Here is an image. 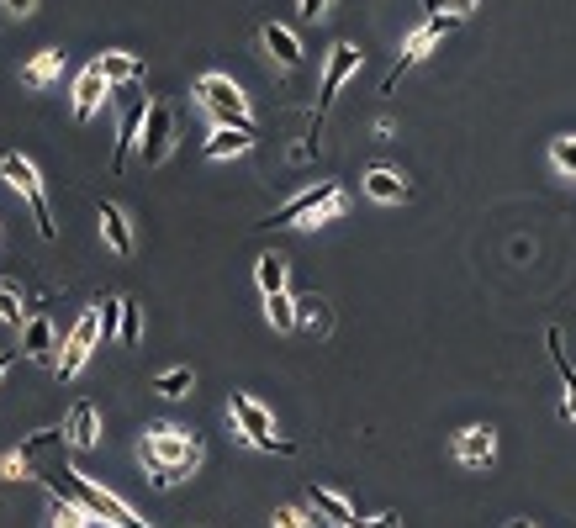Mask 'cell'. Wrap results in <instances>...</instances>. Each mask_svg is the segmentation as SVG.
Listing matches in <instances>:
<instances>
[{"label": "cell", "mask_w": 576, "mask_h": 528, "mask_svg": "<svg viewBox=\"0 0 576 528\" xmlns=\"http://www.w3.org/2000/svg\"><path fill=\"white\" fill-rule=\"evenodd\" d=\"M302 323H318V296L296 301V328H302Z\"/></svg>", "instance_id": "37"}, {"label": "cell", "mask_w": 576, "mask_h": 528, "mask_svg": "<svg viewBox=\"0 0 576 528\" xmlns=\"http://www.w3.org/2000/svg\"><path fill=\"white\" fill-rule=\"evenodd\" d=\"M0 323L22 333L27 328V307H22V291L11 286V280H0Z\"/></svg>", "instance_id": "25"}, {"label": "cell", "mask_w": 576, "mask_h": 528, "mask_svg": "<svg viewBox=\"0 0 576 528\" xmlns=\"http://www.w3.org/2000/svg\"><path fill=\"white\" fill-rule=\"evenodd\" d=\"M0 476H6V481H22V476H27V460L16 455V449H11V455L0 460Z\"/></svg>", "instance_id": "36"}, {"label": "cell", "mask_w": 576, "mask_h": 528, "mask_svg": "<svg viewBox=\"0 0 576 528\" xmlns=\"http://www.w3.org/2000/svg\"><path fill=\"white\" fill-rule=\"evenodd\" d=\"M476 6H481V0H423V11H429V16H466Z\"/></svg>", "instance_id": "33"}, {"label": "cell", "mask_w": 576, "mask_h": 528, "mask_svg": "<svg viewBox=\"0 0 576 528\" xmlns=\"http://www.w3.org/2000/svg\"><path fill=\"white\" fill-rule=\"evenodd\" d=\"M545 344H550V360H555V370H561V386H566V402H561V412L576 423V365L566 360V349H561V333H545Z\"/></svg>", "instance_id": "19"}, {"label": "cell", "mask_w": 576, "mask_h": 528, "mask_svg": "<svg viewBox=\"0 0 576 528\" xmlns=\"http://www.w3.org/2000/svg\"><path fill=\"white\" fill-rule=\"evenodd\" d=\"M355 69H360V48L355 43H339V48L328 53V64H323V96H318V122H323V111L333 106V96L344 90V80Z\"/></svg>", "instance_id": "9"}, {"label": "cell", "mask_w": 576, "mask_h": 528, "mask_svg": "<svg viewBox=\"0 0 576 528\" xmlns=\"http://www.w3.org/2000/svg\"><path fill=\"white\" fill-rule=\"evenodd\" d=\"M117 338H122V344H138V338H143V307H138V301H127V296H122V328H117Z\"/></svg>", "instance_id": "29"}, {"label": "cell", "mask_w": 576, "mask_h": 528, "mask_svg": "<svg viewBox=\"0 0 576 528\" xmlns=\"http://www.w3.org/2000/svg\"><path fill=\"white\" fill-rule=\"evenodd\" d=\"M48 523H53V528H90V513H85V507L74 502V497H59V492H53Z\"/></svg>", "instance_id": "24"}, {"label": "cell", "mask_w": 576, "mask_h": 528, "mask_svg": "<svg viewBox=\"0 0 576 528\" xmlns=\"http://www.w3.org/2000/svg\"><path fill=\"white\" fill-rule=\"evenodd\" d=\"M154 391H159V396H170V402H175V396H185V391H191V370H185V365L164 370L159 381H154Z\"/></svg>", "instance_id": "30"}, {"label": "cell", "mask_w": 576, "mask_h": 528, "mask_svg": "<svg viewBox=\"0 0 576 528\" xmlns=\"http://www.w3.org/2000/svg\"><path fill=\"white\" fill-rule=\"evenodd\" d=\"M550 164L561 169V175L576 180V138H555V143H550Z\"/></svg>", "instance_id": "32"}, {"label": "cell", "mask_w": 576, "mask_h": 528, "mask_svg": "<svg viewBox=\"0 0 576 528\" xmlns=\"http://www.w3.org/2000/svg\"><path fill=\"white\" fill-rule=\"evenodd\" d=\"M64 69V53L59 48H43V53H37V59H27V69H22V85H32V90H43L48 80H53V74H59Z\"/></svg>", "instance_id": "22"}, {"label": "cell", "mask_w": 576, "mask_h": 528, "mask_svg": "<svg viewBox=\"0 0 576 528\" xmlns=\"http://www.w3.org/2000/svg\"><path fill=\"white\" fill-rule=\"evenodd\" d=\"M96 312H101V344H111L117 328H122V296H101Z\"/></svg>", "instance_id": "28"}, {"label": "cell", "mask_w": 576, "mask_h": 528, "mask_svg": "<svg viewBox=\"0 0 576 528\" xmlns=\"http://www.w3.org/2000/svg\"><path fill=\"white\" fill-rule=\"evenodd\" d=\"M254 280H259V291H265V296L286 291V259H281V254H259V264H254Z\"/></svg>", "instance_id": "23"}, {"label": "cell", "mask_w": 576, "mask_h": 528, "mask_svg": "<svg viewBox=\"0 0 576 528\" xmlns=\"http://www.w3.org/2000/svg\"><path fill=\"white\" fill-rule=\"evenodd\" d=\"M6 11H11V16H32L37 0H6Z\"/></svg>", "instance_id": "40"}, {"label": "cell", "mask_w": 576, "mask_h": 528, "mask_svg": "<svg viewBox=\"0 0 576 528\" xmlns=\"http://www.w3.org/2000/svg\"><path fill=\"white\" fill-rule=\"evenodd\" d=\"M275 528H312V518L302 507H281V513H275Z\"/></svg>", "instance_id": "35"}, {"label": "cell", "mask_w": 576, "mask_h": 528, "mask_svg": "<svg viewBox=\"0 0 576 528\" xmlns=\"http://www.w3.org/2000/svg\"><path fill=\"white\" fill-rule=\"evenodd\" d=\"M122 90V127H117V154H111V169L122 175V164L138 154V138H143V122H148V101H133V85H117Z\"/></svg>", "instance_id": "8"}, {"label": "cell", "mask_w": 576, "mask_h": 528, "mask_svg": "<svg viewBox=\"0 0 576 528\" xmlns=\"http://www.w3.org/2000/svg\"><path fill=\"white\" fill-rule=\"evenodd\" d=\"M455 460H460V465H471V470H487V465L497 460V433H492V428H481V423L460 428V433H455Z\"/></svg>", "instance_id": "10"}, {"label": "cell", "mask_w": 576, "mask_h": 528, "mask_svg": "<svg viewBox=\"0 0 576 528\" xmlns=\"http://www.w3.org/2000/svg\"><path fill=\"white\" fill-rule=\"evenodd\" d=\"M138 455H143V465H180V470H196V465H201V444L185 439V428L159 423V428L143 433Z\"/></svg>", "instance_id": "4"}, {"label": "cell", "mask_w": 576, "mask_h": 528, "mask_svg": "<svg viewBox=\"0 0 576 528\" xmlns=\"http://www.w3.org/2000/svg\"><path fill=\"white\" fill-rule=\"evenodd\" d=\"M11 360H16V354H11V349H0V381L11 375Z\"/></svg>", "instance_id": "41"}, {"label": "cell", "mask_w": 576, "mask_h": 528, "mask_svg": "<svg viewBox=\"0 0 576 528\" xmlns=\"http://www.w3.org/2000/svg\"><path fill=\"white\" fill-rule=\"evenodd\" d=\"M265 48L275 53V64H286V69H296V64H302V37H296L291 27H281V22H270L265 27Z\"/></svg>", "instance_id": "17"}, {"label": "cell", "mask_w": 576, "mask_h": 528, "mask_svg": "<svg viewBox=\"0 0 576 528\" xmlns=\"http://www.w3.org/2000/svg\"><path fill=\"white\" fill-rule=\"evenodd\" d=\"M185 476H191V470H180V465H154V476H148V481H154L159 492H170V486L185 481Z\"/></svg>", "instance_id": "34"}, {"label": "cell", "mask_w": 576, "mask_h": 528, "mask_svg": "<svg viewBox=\"0 0 576 528\" xmlns=\"http://www.w3.org/2000/svg\"><path fill=\"white\" fill-rule=\"evenodd\" d=\"M302 16H307V22H318V16H328V0H302Z\"/></svg>", "instance_id": "38"}, {"label": "cell", "mask_w": 576, "mask_h": 528, "mask_svg": "<svg viewBox=\"0 0 576 528\" xmlns=\"http://www.w3.org/2000/svg\"><path fill=\"white\" fill-rule=\"evenodd\" d=\"M64 433H69V449H96L101 444V412H96V402H74L69 418H64Z\"/></svg>", "instance_id": "12"}, {"label": "cell", "mask_w": 576, "mask_h": 528, "mask_svg": "<svg viewBox=\"0 0 576 528\" xmlns=\"http://www.w3.org/2000/svg\"><path fill=\"white\" fill-rule=\"evenodd\" d=\"M101 349V312L85 307L80 317H74V328L64 338V354H59V381H74V375L85 370V360Z\"/></svg>", "instance_id": "6"}, {"label": "cell", "mask_w": 576, "mask_h": 528, "mask_svg": "<svg viewBox=\"0 0 576 528\" xmlns=\"http://www.w3.org/2000/svg\"><path fill=\"white\" fill-rule=\"evenodd\" d=\"M96 64H101V74H106V85H111V90H117V85H133L138 74H143V64L133 59V53H101Z\"/></svg>", "instance_id": "20"}, {"label": "cell", "mask_w": 576, "mask_h": 528, "mask_svg": "<svg viewBox=\"0 0 576 528\" xmlns=\"http://www.w3.org/2000/svg\"><path fill=\"white\" fill-rule=\"evenodd\" d=\"M59 444H69V433H64V428H43V433H32V439H22V449H16V455L32 465L37 455H48V449H59Z\"/></svg>", "instance_id": "26"}, {"label": "cell", "mask_w": 576, "mask_h": 528, "mask_svg": "<svg viewBox=\"0 0 576 528\" xmlns=\"http://www.w3.org/2000/svg\"><path fill=\"white\" fill-rule=\"evenodd\" d=\"M365 191H370V201H407V180L397 175V169H370Z\"/></svg>", "instance_id": "21"}, {"label": "cell", "mask_w": 576, "mask_h": 528, "mask_svg": "<svg viewBox=\"0 0 576 528\" xmlns=\"http://www.w3.org/2000/svg\"><path fill=\"white\" fill-rule=\"evenodd\" d=\"M228 418L238 428V439L254 444V449H270V455H291V444L286 439H275V418H270V407L265 402H254V396L238 391L233 396V407H228Z\"/></svg>", "instance_id": "5"}, {"label": "cell", "mask_w": 576, "mask_h": 528, "mask_svg": "<svg viewBox=\"0 0 576 528\" xmlns=\"http://www.w3.org/2000/svg\"><path fill=\"white\" fill-rule=\"evenodd\" d=\"M254 148V132L244 127H217L212 138H207V159H238V154H249Z\"/></svg>", "instance_id": "18"}, {"label": "cell", "mask_w": 576, "mask_h": 528, "mask_svg": "<svg viewBox=\"0 0 576 528\" xmlns=\"http://www.w3.org/2000/svg\"><path fill=\"white\" fill-rule=\"evenodd\" d=\"M360 528H402V518H397V513H381V518H370V523H360Z\"/></svg>", "instance_id": "39"}, {"label": "cell", "mask_w": 576, "mask_h": 528, "mask_svg": "<svg viewBox=\"0 0 576 528\" xmlns=\"http://www.w3.org/2000/svg\"><path fill=\"white\" fill-rule=\"evenodd\" d=\"M196 101H201V111H207L217 127H244V132H254L249 101H244V90H238L228 74H201V80H196Z\"/></svg>", "instance_id": "3"}, {"label": "cell", "mask_w": 576, "mask_h": 528, "mask_svg": "<svg viewBox=\"0 0 576 528\" xmlns=\"http://www.w3.org/2000/svg\"><path fill=\"white\" fill-rule=\"evenodd\" d=\"M96 217H101V238L111 243V254H133V228H127V212H122V206L117 201H101L96 206Z\"/></svg>", "instance_id": "13"}, {"label": "cell", "mask_w": 576, "mask_h": 528, "mask_svg": "<svg viewBox=\"0 0 576 528\" xmlns=\"http://www.w3.org/2000/svg\"><path fill=\"white\" fill-rule=\"evenodd\" d=\"M0 180H6L11 191H22V196H37V191H43V180H37V164L22 159V154H6V159H0Z\"/></svg>", "instance_id": "16"}, {"label": "cell", "mask_w": 576, "mask_h": 528, "mask_svg": "<svg viewBox=\"0 0 576 528\" xmlns=\"http://www.w3.org/2000/svg\"><path fill=\"white\" fill-rule=\"evenodd\" d=\"M27 206H32V222H37V233H43V238H59V222H53V206H48V196L37 191V196H27Z\"/></svg>", "instance_id": "31"}, {"label": "cell", "mask_w": 576, "mask_h": 528, "mask_svg": "<svg viewBox=\"0 0 576 528\" xmlns=\"http://www.w3.org/2000/svg\"><path fill=\"white\" fill-rule=\"evenodd\" d=\"M170 148H175V111L164 101H154L148 106V122H143V138H138V159L154 169V164L170 159Z\"/></svg>", "instance_id": "7"}, {"label": "cell", "mask_w": 576, "mask_h": 528, "mask_svg": "<svg viewBox=\"0 0 576 528\" xmlns=\"http://www.w3.org/2000/svg\"><path fill=\"white\" fill-rule=\"evenodd\" d=\"M106 96H111V85H106L101 64H85V69H80V80H74V122H90V117L101 111Z\"/></svg>", "instance_id": "11"}, {"label": "cell", "mask_w": 576, "mask_h": 528, "mask_svg": "<svg viewBox=\"0 0 576 528\" xmlns=\"http://www.w3.org/2000/svg\"><path fill=\"white\" fill-rule=\"evenodd\" d=\"M53 344H59V328H53L48 317H27V328H22V354L27 360H53Z\"/></svg>", "instance_id": "15"}, {"label": "cell", "mask_w": 576, "mask_h": 528, "mask_svg": "<svg viewBox=\"0 0 576 528\" xmlns=\"http://www.w3.org/2000/svg\"><path fill=\"white\" fill-rule=\"evenodd\" d=\"M48 486H53L59 497H74V502H80L85 513H90V518H101L106 528H148V523H143V518L133 513V507H127V502L117 497V492H106V486H96V481L85 476V470H74L69 460L48 470Z\"/></svg>", "instance_id": "1"}, {"label": "cell", "mask_w": 576, "mask_h": 528, "mask_svg": "<svg viewBox=\"0 0 576 528\" xmlns=\"http://www.w3.org/2000/svg\"><path fill=\"white\" fill-rule=\"evenodd\" d=\"M265 317H270V323L281 328V333H291V328H296V301H291L286 291H275V296H265Z\"/></svg>", "instance_id": "27"}, {"label": "cell", "mask_w": 576, "mask_h": 528, "mask_svg": "<svg viewBox=\"0 0 576 528\" xmlns=\"http://www.w3.org/2000/svg\"><path fill=\"white\" fill-rule=\"evenodd\" d=\"M307 502H312V513L328 518V523H339V528H360V518H355V507H349V497L328 492V486H312Z\"/></svg>", "instance_id": "14"}, {"label": "cell", "mask_w": 576, "mask_h": 528, "mask_svg": "<svg viewBox=\"0 0 576 528\" xmlns=\"http://www.w3.org/2000/svg\"><path fill=\"white\" fill-rule=\"evenodd\" d=\"M339 212H344V185L323 180V185H312V191L291 196L286 206H275L270 228H318V222H333Z\"/></svg>", "instance_id": "2"}]
</instances>
